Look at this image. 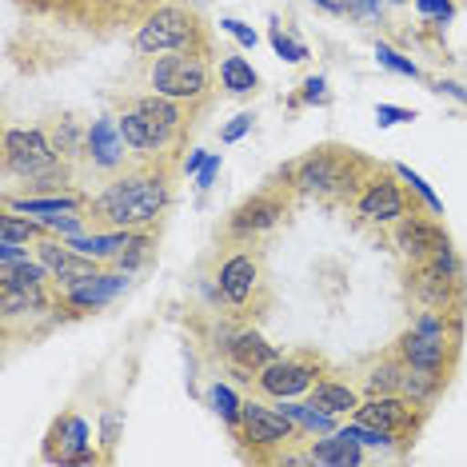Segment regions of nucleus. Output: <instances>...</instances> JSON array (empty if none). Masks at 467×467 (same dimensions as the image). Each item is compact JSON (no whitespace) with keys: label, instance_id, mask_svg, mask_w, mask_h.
I'll return each instance as SVG.
<instances>
[{"label":"nucleus","instance_id":"26","mask_svg":"<svg viewBox=\"0 0 467 467\" xmlns=\"http://www.w3.org/2000/svg\"><path fill=\"white\" fill-rule=\"evenodd\" d=\"M403 359L400 356H388V359H379L376 368L368 371V396H400V388H403Z\"/></svg>","mask_w":467,"mask_h":467},{"label":"nucleus","instance_id":"40","mask_svg":"<svg viewBox=\"0 0 467 467\" xmlns=\"http://www.w3.org/2000/svg\"><path fill=\"white\" fill-rule=\"evenodd\" d=\"M252 120H256V116H252V112H240V116H232V120L224 124V129H220V140H224V144H236L240 136L252 129Z\"/></svg>","mask_w":467,"mask_h":467},{"label":"nucleus","instance_id":"45","mask_svg":"<svg viewBox=\"0 0 467 467\" xmlns=\"http://www.w3.org/2000/svg\"><path fill=\"white\" fill-rule=\"evenodd\" d=\"M204 164H208V156H204V152H192V156L184 161V172H200Z\"/></svg>","mask_w":467,"mask_h":467},{"label":"nucleus","instance_id":"11","mask_svg":"<svg viewBox=\"0 0 467 467\" xmlns=\"http://www.w3.org/2000/svg\"><path fill=\"white\" fill-rule=\"evenodd\" d=\"M36 260L48 268L52 284H57L60 292L77 288V284L92 280V275L100 272V260H92V256H84V252H77L68 240H40L36 244Z\"/></svg>","mask_w":467,"mask_h":467},{"label":"nucleus","instance_id":"20","mask_svg":"<svg viewBox=\"0 0 467 467\" xmlns=\"http://www.w3.org/2000/svg\"><path fill=\"white\" fill-rule=\"evenodd\" d=\"M116 120H120L124 140H129V148H136V152H161V148H168V136L156 129V124L148 120V116L136 109V104L124 116H116Z\"/></svg>","mask_w":467,"mask_h":467},{"label":"nucleus","instance_id":"3","mask_svg":"<svg viewBox=\"0 0 467 467\" xmlns=\"http://www.w3.org/2000/svg\"><path fill=\"white\" fill-rule=\"evenodd\" d=\"M5 168L13 176L33 180L28 188H40V192H60L65 188V164H60L57 144L36 129L5 132Z\"/></svg>","mask_w":467,"mask_h":467},{"label":"nucleus","instance_id":"38","mask_svg":"<svg viewBox=\"0 0 467 467\" xmlns=\"http://www.w3.org/2000/svg\"><path fill=\"white\" fill-rule=\"evenodd\" d=\"M416 8L428 20H435V25H443V20H451L455 16V5L451 0H416Z\"/></svg>","mask_w":467,"mask_h":467},{"label":"nucleus","instance_id":"4","mask_svg":"<svg viewBox=\"0 0 467 467\" xmlns=\"http://www.w3.org/2000/svg\"><path fill=\"white\" fill-rule=\"evenodd\" d=\"M396 356L411 368H431V371H448L451 368V356H455V324H451V312H428L420 316L408 332L400 336L396 344Z\"/></svg>","mask_w":467,"mask_h":467},{"label":"nucleus","instance_id":"39","mask_svg":"<svg viewBox=\"0 0 467 467\" xmlns=\"http://www.w3.org/2000/svg\"><path fill=\"white\" fill-rule=\"evenodd\" d=\"M339 5H344V13H352L356 20H379L384 0H339Z\"/></svg>","mask_w":467,"mask_h":467},{"label":"nucleus","instance_id":"17","mask_svg":"<svg viewBox=\"0 0 467 467\" xmlns=\"http://www.w3.org/2000/svg\"><path fill=\"white\" fill-rule=\"evenodd\" d=\"M411 296H416L423 307L451 312L455 296H460V275H443V272H435L431 264H416V272H411Z\"/></svg>","mask_w":467,"mask_h":467},{"label":"nucleus","instance_id":"13","mask_svg":"<svg viewBox=\"0 0 467 467\" xmlns=\"http://www.w3.org/2000/svg\"><path fill=\"white\" fill-rule=\"evenodd\" d=\"M216 284H220V296H224L232 307H248L260 288V260L252 256V252H236V256H228L220 264Z\"/></svg>","mask_w":467,"mask_h":467},{"label":"nucleus","instance_id":"27","mask_svg":"<svg viewBox=\"0 0 467 467\" xmlns=\"http://www.w3.org/2000/svg\"><path fill=\"white\" fill-rule=\"evenodd\" d=\"M220 80H224V88L232 92V97H248V92H256V68L248 65L244 57H224L220 60Z\"/></svg>","mask_w":467,"mask_h":467},{"label":"nucleus","instance_id":"18","mask_svg":"<svg viewBox=\"0 0 467 467\" xmlns=\"http://www.w3.org/2000/svg\"><path fill=\"white\" fill-rule=\"evenodd\" d=\"M52 440H60V448L48 451L52 463H97L100 455L88 448V423H84L80 416H65L52 428Z\"/></svg>","mask_w":467,"mask_h":467},{"label":"nucleus","instance_id":"15","mask_svg":"<svg viewBox=\"0 0 467 467\" xmlns=\"http://www.w3.org/2000/svg\"><path fill=\"white\" fill-rule=\"evenodd\" d=\"M129 288V272H97L92 280L77 284V288H65V307H77V312H97V307L112 304L116 296Z\"/></svg>","mask_w":467,"mask_h":467},{"label":"nucleus","instance_id":"10","mask_svg":"<svg viewBox=\"0 0 467 467\" xmlns=\"http://www.w3.org/2000/svg\"><path fill=\"white\" fill-rule=\"evenodd\" d=\"M423 411L428 408L411 403L408 396H368V400H359L356 420L371 423V428H384V431L396 435V440H411V435L420 431Z\"/></svg>","mask_w":467,"mask_h":467},{"label":"nucleus","instance_id":"6","mask_svg":"<svg viewBox=\"0 0 467 467\" xmlns=\"http://www.w3.org/2000/svg\"><path fill=\"white\" fill-rule=\"evenodd\" d=\"M148 80H152V92H161V97L204 100V92L212 88V68L204 52H164V57H156Z\"/></svg>","mask_w":467,"mask_h":467},{"label":"nucleus","instance_id":"35","mask_svg":"<svg viewBox=\"0 0 467 467\" xmlns=\"http://www.w3.org/2000/svg\"><path fill=\"white\" fill-rule=\"evenodd\" d=\"M376 60H379V65H384V68L400 72V77H408V80H420V68L411 65L408 57H400V52L391 48V45H376Z\"/></svg>","mask_w":467,"mask_h":467},{"label":"nucleus","instance_id":"37","mask_svg":"<svg viewBox=\"0 0 467 467\" xmlns=\"http://www.w3.org/2000/svg\"><path fill=\"white\" fill-rule=\"evenodd\" d=\"M416 120V112L411 109H396V104H379L376 109V124L379 129H391V124H411Z\"/></svg>","mask_w":467,"mask_h":467},{"label":"nucleus","instance_id":"9","mask_svg":"<svg viewBox=\"0 0 467 467\" xmlns=\"http://www.w3.org/2000/svg\"><path fill=\"white\" fill-rule=\"evenodd\" d=\"M316 376H320V359L316 356H284V359H272V364L260 371L256 388L268 400H296L300 391H312L320 384Z\"/></svg>","mask_w":467,"mask_h":467},{"label":"nucleus","instance_id":"1","mask_svg":"<svg viewBox=\"0 0 467 467\" xmlns=\"http://www.w3.org/2000/svg\"><path fill=\"white\" fill-rule=\"evenodd\" d=\"M168 200L172 184L164 168H136L116 176L97 200H88V212L109 228H144L168 208Z\"/></svg>","mask_w":467,"mask_h":467},{"label":"nucleus","instance_id":"5","mask_svg":"<svg viewBox=\"0 0 467 467\" xmlns=\"http://www.w3.org/2000/svg\"><path fill=\"white\" fill-rule=\"evenodd\" d=\"M132 48L140 52V57H164V52H204V36H200V25H196V16L188 13V8L164 5L140 25Z\"/></svg>","mask_w":467,"mask_h":467},{"label":"nucleus","instance_id":"44","mask_svg":"<svg viewBox=\"0 0 467 467\" xmlns=\"http://www.w3.org/2000/svg\"><path fill=\"white\" fill-rule=\"evenodd\" d=\"M440 92H448V97L467 104V88H463V84H455V80H440Z\"/></svg>","mask_w":467,"mask_h":467},{"label":"nucleus","instance_id":"24","mask_svg":"<svg viewBox=\"0 0 467 467\" xmlns=\"http://www.w3.org/2000/svg\"><path fill=\"white\" fill-rule=\"evenodd\" d=\"M8 208L13 212H25V216H60V212H84L88 208V200L84 196H65V192H57V196H25V200H8Z\"/></svg>","mask_w":467,"mask_h":467},{"label":"nucleus","instance_id":"28","mask_svg":"<svg viewBox=\"0 0 467 467\" xmlns=\"http://www.w3.org/2000/svg\"><path fill=\"white\" fill-rule=\"evenodd\" d=\"M280 408L296 420V428H304V431H312V435H332V431H336V416L320 411L316 403H292V400H280Z\"/></svg>","mask_w":467,"mask_h":467},{"label":"nucleus","instance_id":"12","mask_svg":"<svg viewBox=\"0 0 467 467\" xmlns=\"http://www.w3.org/2000/svg\"><path fill=\"white\" fill-rule=\"evenodd\" d=\"M284 216H288V204H284L280 192H256L252 200H244V204L232 212L228 236H232V240H256L260 232L275 228Z\"/></svg>","mask_w":467,"mask_h":467},{"label":"nucleus","instance_id":"21","mask_svg":"<svg viewBox=\"0 0 467 467\" xmlns=\"http://www.w3.org/2000/svg\"><path fill=\"white\" fill-rule=\"evenodd\" d=\"M184 100H172V97H161V92H152V97H140L136 100V109H140L148 120L156 124L164 136H168V144L176 140L180 132H184V109H180Z\"/></svg>","mask_w":467,"mask_h":467},{"label":"nucleus","instance_id":"43","mask_svg":"<svg viewBox=\"0 0 467 467\" xmlns=\"http://www.w3.org/2000/svg\"><path fill=\"white\" fill-rule=\"evenodd\" d=\"M216 172H220V156H208V164L200 168V180H196V188H200V192H208V188H212V180H216Z\"/></svg>","mask_w":467,"mask_h":467},{"label":"nucleus","instance_id":"16","mask_svg":"<svg viewBox=\"0 0 467 467\" xmlns=\"http://www.w3.org/2000/svg\"><path fill=\"white\" fill-rule=\"evenodd\" d=\"M124 132L116 116H100L88 132H84V156L97 168H120L124 164Z\"/></svg>","mask_w":467,"mask_h":467},{"label":"nucleus","instance_id":"47","mask_svg":"<svg viewBox=\"0 0 467 467\" xmlns=\"http://www.w3.org/2000/svg\"><path fill=\"white\" fill-rule=\"evenodd\" d=\"M391 5H403V0H391Z\"/></svg>","mask_w":467,"mask_h":467},{"label":"nucleus","instance_id":"42","mask_svg":"<svg viewBox=\"0 0 467 467\" xmlns=\"http://www.w3.org/2000/svg\"><path fill=\"white\" fill-rule=\"evenodd\" d=\"M220 28L236 36V40H240V48H256V28H248V25H244V20H232V16H224V20H220Z\"/></svg>","mask_w":467,"mask_h":467},{"label":"nucleus","instance_id":"19","mask_svg":"<svg viewBox=\"0 0 467 467\" xmlns=\"http://www.w3.org/2000/svg\"><path fill=\"white\" fill-rule=\"evenodd\" d=\"M228 359H232V368H236L244 379H252L280 356H275V348L260 332H236L232 336V344H228Z\"/></svg>","mask_w":467,"mask_h":467},{"label":"nucleus","instance_id":"8","mask_svg":"<svg viewBox=\"0 0 467 467\" xmlns=\"http://www.w3.org/2000/svg\"><path fill=\"white\" fill-rule=\"evenodd\" d=\"M356 216L368 220V224H400L403 216H408V192L391 180L388 172H371L364 180V188L356 192Z\"/></svg>","mask_w":467,"mask_h":467},{"label":"nucleus","instance_id":"30","mask_svg":"<svg viewBox=\"0 0 467 467\" xmlns=\"http://www.w3.org/2000/svg\"><path fill=\"white\" fill-rule=\"evenodd\" d=\"M40 240H45V228L36 220L16 216L13 208L5 212V220H0V244H40Z\"/></svg>","mask_w":467,"mask_h":467},{"label":"nucleus","instance_id":"2","mask_svg":"<svg viewBox=\"0 0 467 467\" xmlns=\"http://www.w3.org/2000/svg\"><path fill=\"white\" fill-rule=\"evenodd\" d=\"M368 180V164L352 148L324 144L292 164V188L316 200H356V192Z\"/></svg>","mask_w":467,"mask_h":467},{"label":"nucleus","instance_id":"22","mask_svg":"<svg viewBox=\"0 0 467 467\" xmlns=\"http://www.w3.org/2000/svg\"><path fill=\"white\" fill-rule=\"evenodd\" d=\"M364 443L356 440V435H348L344 428L332 431V440H320L312 451H307V460L312 463H332V467H348V463H364Z\"/></svg>","mask_w":467,"mask_h":467},{"label":"nucleus","instance_id":"46","mask_svg":"<svg viewBox=\"0 0 467 467\" xmlns=\"http://www.w3.org/2000/svg\"><path fill=\"white\" fill-rule=\"evenodd\" d=\"M312 5H320L324 13H344V5H336V0H312Z\"/></svg>","mask_w":467,"mask_h":467},{"label":"nucleus","instance_id":"34","mask_svg":"<svg viewBox=\"0 0 467 467\" xmlns=\"http://www.w3.org/2000/svg\"><path fill=\"white\" fill-rule=\"evenodd\" d=\"M396 172H400V180H403V184H411V192H416V196L423 200V204H428V208L435 212V216H440V212H443V200H440V196H435L431 188H428V180H423L420 172H411V168H403V164L396 168Z\"/></svg>","mask_w":467,"mask_h":467},{"label":"nucleus","instance_id":"41","mask_svg":"<svg viewBox=\"0 0 467 467\" xmlns=\"http://www.w3.org/2000/svg\"><path fill=\"white\" fill-rule=\"evenodd\" d=\"M296 104H327V80L324 77H307L304 80V92Z\"/></svg>","mask_w":467,"mask_h":467},{"label":"nucleus","instance_id":"31","mask_svg":"<svg viewBox=\"0 0 467 467\" xmlns=\"http://www.w3.org/2000/svg\"><path fill=\"white\" fill-rule=\"evenodd\" d=\"M208 400H212V408H216V416L224 420L232 431H236V423H240V411H244V403L236 400V391H232L228 384H212Z\"/></svg>","mask_w":467,"mask_h":467},{"label":"nucleus","instance_id":"14","mask_svg":"<svg viewBox=\"0 0 467 467\" xmlns=\"http://www.w3.org/2000/svg\"><path fill=\"white\" fill-rule=\"evenodd\" d=\"M443 244H451L448 232L435 224V220L416 216V212H411V216H403L396 224V248L403 252V260H411V268L423 264L435 248H443Z\"/></svg>","mask_w":467,"mask_h":467},{"label":"nucleus","instance_id":"25","mask_svg":"<svg viewBox=\"0 0 467 467\" xmlns=\"http://www.w3.org/2000/svg\"><path fill=\"white\" fill-rule=\"evenodd\" d=\"M307 403H316L320 411H327V416H344V411H352L356 416V408H359V396L348 384H336V379H320L312 391H307Z\"/></svg>","mask_w":467,"mask_h":467},{"label":"nucleus","instance_id":"33","mask_svg":"<svg viewBox=\"0 0 467 467\" xmlns=\"http://www.w3.org/2000/svg\"><path fill=\"white\" fill-rule=\"evenodd\" d=\"M148 256H152V236H136V240H132L129 248H124L112 264H116L120 272H136L140 264H148Z\"/></svg>","mask_w":467,"mask_h":467},{"label":"nucleus","instance_id":"32","mask_svg":"<svg viewBox=\"0 0 467 467\" xmlns=\"http://www.w3.org/2000/svg\"><path fill=\"white\" fill-rule=\"evenodd\" d=\"M268 40H272V48H275V57H284L288 65H300V60H307V45H300V40H292L288 33H284L280 25H272V33H268Z\"/></svg>","mask_w":467,"mask_h":467},{"label":"nucleus","instance_id":"29","mask_svg":"<svg viewBox=\"0 0 467 467\" xmlns=\"http://www.w3.org/2000/svg\"><path fill=\"white\" fill-rule=\"evenodd\" d=\"M52 280L45 264H33V260H20V264H5L0 268V288H33V284H45Z\"/></svg>","mask_w":467,"mask_h":467},{"label":"nucleus","instance_id":"23","mask_svg":"<svg viewBox=\"0 0 467 467\" xmlns=\"http://www.w3.org/2000/svg\"><path fill=\"white\" fill-rule=\"evenodd\" d=\"M448 384V371H431V368H403V388L400 396H408L411 403H420V408H431L435 396L443 391Z\"/></svg>","mask_w":467,"mask_h":467},{"label":"nucleus","instance_id":"7","mask_svg":"<svg viewBox=\"0 0 467 467\" xmlns=\"http://www.w3.org/2000/svg\"><path fill=\"white\" fill-rule=\"evenodd\" d=\"M236 435L252 448L256 460H272V448H284L288 440H296V420L284 408H268L260 400H248L240 411Z\"/></svg>","mask_w":467,"mask_h":467},{"label":"nucleus","instance_id":"36","mask_svg":"<svg viewBox=\"0 0 467 467\" xmlns=\"http://www.w3.org/2000/svg\"><path fill=\"white\" fill-rule=\"evenodd\" d=\"M120 428H124V416L116 408H104L100 416V443H104V455H112V448L120 443Z\"/></svg>","mask_w":467,"mask_h":467}]
</instances>
